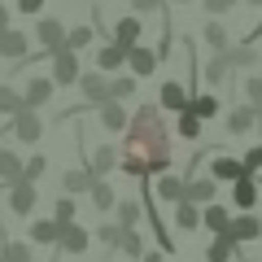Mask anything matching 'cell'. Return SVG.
Masks as SVG:
<instances>
[{
    "mask_svg": "<svg viewBox=\"0 0 262 262\" xmlns=\"http://www.w3.org/2000/svg\"><path fill=\"white\" fill-rule=\"evenodd\" d=\"M144 219V206H140V196H122L118 210H114V223L122 227V232H136V223Z\"/></svg>",
    "mask_w": 262,
    "mask_h": 262,
    "instance_id": "obj_22",
    "label": "cell"
},
{
    "mask_svg": "<svg viewBox=\"0 0 262 262\" xmlns=\"http://www.w3.org/2000/svg\"><path fill=\"white\" fill-rule=\"evenodd\" d=\"M227 75H232V66H227V57H223V53H210V61L201 66V79H206L210 88H219V83H227Z\"/></svg>",
    "mask_w": 262,
    "mask_h": 262,
    "instance_id": "obj_29",
    "label": "cell"
},
{
    "mask_svg": "<svg viewBox=\"0 0 262 262\" xmlns=\"http://www.w3.org/2000/svg\"><path fill=\"white\" fill-rule=\"evenodd\" d=\"M5 192H9V210H13V214H18V219H31V210H35V201H39L35 184H27V179H22V184L5 188Z\"/></svg>",
    "mask_w": 262,
    "mask_h": 262,
    "instance_id": "obj_12",
    "label": "cell"
},
{
    "mask_svg": "<svg viewBox=\"0 0 262 262\" xmlns=\"http://www.w3.org/2000/svg\"><path fill=\"white\" fill-rule=\"evenodd\" d=\"M44 9V0H18V13H39Z\"/></svg>",
    "mask_w": 262,
    "mask_h": 262,
    "instance_id": "obj_47",
    "label": "cell"
},
{
    "mask_svg": "<svg viewBox=\"0 0 262 262\" xmlns=\"http://www.w3.org/2000/svg\"><path fill=\"white\" fill-rule=\"evenodd\" d=\"M253 127H258V110L245 105V101H236L232 114L223 118V131H227V136H245V131H253Z\"/></svg>",
    "mask_w": 262,
    "mask_h": 262,
    "instance_id": "obj_11",
    "label": "cell"
},
{
    "mask_svg": "<svg viewBox=\"0 0 262 262\" xmlns=\"http://www.w3.org/2000/svg\"><path fill=\"white\" fill-rule=\"evenodd\" d=\"M92 184H96V175H92L88 166H79V170H66V175H61V192H66V196L92 192Z\"/></svg>",
    "mask_w": 262,
    "mask_h": 262,
    "instance_id": "obj_24",
    "label": "cell"
},
{
    "mask_svg": "<svg viewBox=\"0 0 262 262\" xmlns=\"http://www.w3.org/2000/svg\"><path fill=\"white\" fill-rule=\"evenodd\" d=\"M175 227H179V232H196V227H201V206L179 201V206H175Z\"/></svg>",
    "mask_w": 262,
    "mask_h": 262,
    "instance_id": "obj_33",
    "label": "cell"
},
{
    "mask_svg": "<svg viewBox=\"0 0 262 262\" xmlns=\"http://www.w3.org/2000/svg\"><path fill=\"white\" fill-rule=\"evenodd\" d=\"M0 258L5 262H31V241H5L0 236Z\"/></svg>",
    "mask_w": 262,
    "mask_h": 262,
    "instance_id": "obj_37",
    "label": "cell"
},
{
    "mask_svg": "<svg viewBox=\"0 0 262 262\" xmlns=\"http://www.w3.org/2000/svg\"><path fill=\"white\" fill-rule=\"evenodd\" d=\"M22 170H27V158L13 149H0V188H13L22 184Z\"/></svg>",
    "mask_w": 262,
    "mask_h": 262,
    "instance_id": "obj_19",
    "label": "cell"
},
{
    "mask_svg": "<svg viewBox=\"0 0 262 262\" xmlns=\"http://www.w3.org/2000/svg\"><path fill=\"white\" fill-rule=\"evenodd\" d=\"M118 249H122V258H131V262H140L144 253H149V249H144V236H140V232H122V245H118Z\"/></svg>",
    "mask_w": 262,
    "mask_h": 262,
    "instance_id": "obj_39",
    "label": "cell"
},
{
    "mask_svg": "<svg viewBox=\"0 0 262 262\" xmlns=\"http://www.w3.org/2000/svg\"><path fill=\"white\" fill-rule=\"evenodd\" d=\"M127 140H122V162L118 170L131 179H149V175H166L170 170V127L162 118V110L153 101L136 105L131 114V127L122 131Z\"/></svg>",
    "mask_w": 262,
    "mask_h": 262,
    "instance_id": "obj_1",
    "label": "cell"
},
{
    "mask_svg": "<svg viewBox=\"0 0 262 262\" xmlns=\"http://www.w3.org/2000/svg\"><path fill=\"white\" fill-rule=\"evenodd\" d=\"M241 5H262V0H241Z\"/></svg>",
    "mask_w": 262,
    "mask_h": 262,
    "instance_id": "obj_51",
    "label": "cell"
},
{
    "mask_svg": "<svg viewBox=\"0 0 262 262\" xmlns=\"http://www.w3.org/2000/svg\"><path fill=\"white\" fill-rule=\"evenodd\" d=\"M5 31H9V9L0 5V35H5Z\"/></svg>",
    "mask_w": 262,
    "mask_h": 262,
    "instance_id": "obj_49",
    "label": "cell"
},
{
    "mask_svg": "<svg viewBox=\"0 0 262 262\" xmlns=\"http://www.w3.org/2000/svg\"><path fill=\"white\" fill-rule=\"evenodd\" d=\"M192 105V92H188L179 79H162L158 83V110H170V114H184Z\"/></svg>",
    "mask_w": 262,
    "mask_h": 262,
    "instance_id": "obj_4",
    "label": "cell"
},
{
    "mask_svg": "<svg viewBox=\"0 0 262 262\" xmlns=\"http://www.w3.org/2000/svg\"><path fill=\"white\" fill-rule=\"evenodd\" d=\"M184 184H188L184 175H175V170H166V175H158V184H153V196H158L162 206H170V210H175L179 201H184Z\"/></svg>",
    "mask_w": 262,
    "mask_h": 262,
    "instance_id": "obj_10",
    "label": "cell"
},
{
    "mask_svg": "<svg viewBox=\"0 0 262 262\" xmlns=\"http://www.w3.org/2000/svg\"><path fill=\"white\" fill-rule=\"evenodd\" d=\"M61 241V223L57 219H31V245H53Z\"/></svg>",
    "mask_w": 262,
    "mask_h": 262,
    "instance_id": "obj_25",
    "label": "cell"
},
{
    "mask_svg": "<svg viewBox=\"0 0 262 262\" xmlns=\"http://www.w3.org/2000/svg\"><path fill=\"white\" fill-rule=\"evenodd\" d=\"M140 35H144V22L140 18H136V13H122V18L118 22H114V44H122V48H136V44H140Z\"/></svg>",
    "mask_w": 262,
    "mask_h": 262,
    "instance_id": "obj_14",
    "label": "cell"
},
{
    "mask_svg": "<svg viewBox=\"0 0 262 262\" xmlns=\"http://www.w3.org/2000/svg\"><path fill=\"white\" fill-rule=\"evenodd\" d=\"M258 136H262V114H258Z\"/></svg>",
    "mask_w": 262,
    "mask_h": 262,
    "instance_id": "obj_52",
    "label": "cell"
},
{
    "mask_svg": "<svg viewBox=\"0 0 262 262\" xmlns=\"http://www.w3.org/2000/svg\"><path fill=\"white\" fill-rule=\"evenodd\" d=\"M188 110H192V114H196V118H201V122H210V118H214V114H219V96H214V92H196Z\"/></svg>",
    "mask_w": 262,
    "mask_h": 262,
    "instance_id": "obj_36",
    "label": "cell"
},
{
    "mask_svg": "<svg viewBox=\"0 0 262 262\" xmlns=\"http://www.w3.org/2000/svg\"><path fill=\"white\" fill-rule=\"evenodd\" d=\"M258 236H262V219L258 214H236L232 227H227V241H236V245H249V241H258Z\"/></svg>",
    "mask_w": 262,
    "mask_h": 262,
    "instance_id": "obj_17",
    "label": "cell"
},
{
    "mask_svg": "<svg viewBox=\"0 0 262 262\" xmlns=\"http://www.w3.org/2000/svg\"><path fill=\"white\" fill-rule=\"evenodd\" d=\"M53 219H57V223H61V227H70V223H75V196H57V206H53Z\"/></svg>",
    "mask_w": 262,
    "mask_h": 262,
    "instance_id": "obj_41",
    "label": "cell"
},
{
    "mask_svg": "<svg viewBox=\"0 0 262 262\" xmlns=\"http://www.w3.org/2000/svg\"><path fill=\"white\" fill-rule=\"evenodd\" d=\"M206 175L214 179V184H227V188H232L236 179L245 175V166H241V158H232V153H219V149H214V162H210Z\"/></svg>",
    "mask_w": 262,
    "mask_h": 262,
    "instance_id": "obj_8",
    "label": "cell"
},
{
    "mask_svg": "<svg viewBox=\"0 0 262 262\" xmlns=\"http://www.w3.org/2000/svg\"><path fill=\"white\" fill-rule=\"evenodd\" d=\"M118 162H122V153H118V149H110V144H101V149L88 153V170H92L96 179H105L110 170H118Z\"/></svg>",
    "mask_w": 262,
    "mask_h": 262,
    "instance_id": "obj_21",
    "label": "cell"
},
{
    "mask_svg": "<svg viewBox=\"0 0 262 262\" xmlns=\"http://www.w3.org/2000/svg\"><path fill=\"white\" fill-rule=\"evenodd\" d=\"M201 39H206V48H210V53H227V48H232V35H227V27H223L219 18H210V22H206Z\"/></svg>",
    "mask_w": 262,
    "mask_h": 262,
    "instance_id": "obj_28",
    "label": "cell"
},
{
    "mask_svg": "<svg viewBox=\"0 0 262 262\" xmlns=\"http://www.w3.org/2000/svg\"><path fill=\"white\" fill-rule=\"evenodd\" d=\"M79 75H83L79 53H70V48H57V53H53V83H57V88H79Z\"/></svg>",
    "mask_w": 262,
    "mask_h": 262,
    "instance_id": "obj_2",
    "label": "cell"
},
{
    "mask_svg": "<svg viewBox=\"0 0 262 262\" xmlns=\"http://www.w3.org/2000/svg\"><path fill=\"white\" fill-rule=\"evenodd\" d=\"M22 110H27L22 105V92L13 83H0V118H18Z\"/></svg>",
    "mask_w": 262,
    "mask_h": 262,
    "instance_id": "obj_31",
    "label": "cell"
},
{
    "mask_svg": "<svg viewBox=\"0 0 262 262\" xmlns=\"http://www.w3.org/2000/svg\"><path fill=\"white\" fill-rule=\"evenodd\" d=\"M44 170H48L44 153H31V158H27V170H22V179H27V184H35V179L44 175Z\"/></svg>",
    "mask_w": 262,
    "mask_h": 262,
    "instance_id": "obj_43",
    "label": "cell"
},
{
    "mask_svg": "<svg viewBox=\"0 0 262 262\" xmlns=\"http://www.w3.org/2000/svg\"><path fill=\"white\" fill-rule=\"evenodd\" d=\"M258 196H262V184H258V175H249V170H245V175L232 184V206L241 210V214H253Z\"/></svg>",
    "mask_w": 262,
    "mask_h": 262,
    "instance_id": "obj_5",
    "label": "cell"
},
{
    "mask_svg": "<svg viewBox=\"0 0 262 262\" xmlns=\"http://www.w3.org/2000/svg\"><path fill=\"white\" fill-rule=\"evenodd\" d=\"M241 0H201V9L210 13V18H223V13H232Z\"/></svg>",
    "mask_w": 262,
    "mask_h": 262,
    "instance_id": "obj_44",
    "label": "cell"
},
{
    "mask_svg": "<svg viewBox=\"0 0 262 262\" xmlns=\"http://www.w3.org/2000/svg\"><path fill=\"white\" fill-rule=\"evenodd\" d=\"M158 53H149V48H144V44H136V48H131V53H127V70H131V75H136V79H149V75H158Z\"/></svg>",
    "mask_w": 262,
    "mask_h": 262,
    "instance_id": "obj_18",
    "label": "cell"
},
{
    "mask_svg": "<svg viewBox=\"0 0 262 262\" xmlns=\"http://www.w3.org/2000/svg\"><path fill=\"white\" fill-rule=\"evenodd\" d=\"M96 241H101V249H118L122 245V227L118 223H101L96 227Z\"/></svg>",
    "mask_w": 262,
    "mask_h": 262,
    "instance_id": "obj_40",
    "label": "cell"
},
{
    "mask_svg": "<svg viewBox=\"0 0 262 262\" xmlns=\"http://www.w3.org/2000/svg\"><path fill=\"white\" fill-rule=\"evenodd\" d=\"M0 262H5V258H0Z\"/></svg>",
    "mask_w": 262,
    "mask_h": 262,
    "instance_id": "obj_53",
    "label": "cell"
},
{
    "mask_svg": "<svg viewBox=\"0 0 262 262\" xmlns=\"http://www.w3.org/2000/svg\"><path fill=\"white\" fill-rule=\"evenodd\" d=\"M96 114H101V127H110V131H127V127H131L127 105H118V101H105Z\"/></svg>",
    "mask_w": 262,
    "mask_h": 262,
    "instance_id": "obj_26",
    "label": "cell"
},
{
    "mask_svg": "<svg viewBox=\"0 0 262 262\" xmlns=\"http://www.w3.org/2000/svg\"><path fill=\"white\" fill-rule=\"evenodd\" d=\"M241 166L249 170V175H258V170H262V144H253V149H245V158H241Z\"/></svg>",
    "mask_w": 262,
    "mask_h": 262,
    "instance_id": "obj_45",
    "label": "cell"
},
{
    "mask_svg": "<svg viewBox=\"0 0 262 262\" xmlns=\"http://www.w3.org/2000/svg\"><path fill=\"white\" fill-rule=\"evenodd\" d=\"M66 35H70V31H66V22H61V18H39V22H35V39L44 44V53H57V48H66Z\"/></svg>",
    "mask_w": 262,
    "mask_h": 262,
    "instance_id": "obj_9",
    "label": "cell"
},
{
    "mask_svg": "<svg viewBox=\"0 0 262 262\" xmlns=\"http://www.w3.org/2000/svg\"><path fill=\"white\" fill-rule=\"evenodd\" d=\"M166 5H192V0H166Z\"/></svg>",
    "mask_w": 262,
    "mask_h": 262,
    "instance_id": "obj_50",
    "label": "cell"
},
{
    "mask_svg": "<svg viewBox=\"0 0 262 262\" xmlns=\"http://www.w3.org/2000/svg\"><path fill=\"white\" fill-rule=\"evenodd\" d=\"M245 105H253V110L262 114V75H249V79H245Z\"/></svg>",
    "mask_w": 262,
    "mask_h": 262,
    "instance_id": "obj_42",
    "label": "cell"
},
{
    "mask_svg": "<svg viewBox=\"0 0 262 262\" xmlns=\"http://www.w3.org/2000/svg\"><path fill=\"white\" fill-rule=\"evenodd\" d=\"M166 9V0H131V13L140 18V13H162Z\"/></svg>",
    "mask_w": 262,
    "mask_h": 262,
    "instance_id": "obj_46",
    "label": "cell"
},
{
    "mask_svg": "<svg viewBox=\"0 0 262 262\" xmlns=\"http://www.w3.org/2000/svg\"><path fill=\"white\" fill-rule=\"evenodd\" d=\"M188 184H184V201H192V206H214V192H219V184L210 175H184Z\"/></svg>",
    "mask_w": 262,
    "mask_h": 262,
    "instance_id": "obj_7",
    "label": "cell"
},
{
    "mask_svg": "<svg viewBox=\"0 0 262 262\" xmlns=\"http://www.w3.org/2000/svg\"><path fill=\"white\" fill-rule=\"evenodd\" d=\"M79 92H83V105L101 110V105L110 101V75H101V70H83V75H79Z\"/></svg>",
    "mask_w": 262,
    "mask_h": 262,
    "instance_id": "obj_3",
    "label": "cell"
},
{
    "mask_svg": "<svg viewBox=\"0 0 262 262\" xmlns=\"http://www.w3.org/2000/svg\"><path fill=\"white\" fill-rule=\"evenodd\" d=\"M88 196H92V206L101 210V214H114V210H118V196H114V188L105 184V179H96V184H92V192H88Z\"/></svg>",
    "mask_w": 262,
    "mask_h": 262,
    "instance_id": "obj_32",
    "label": "cell"
},
{
    "mask_svg": "<svg viewBox=\"0 0 262 262\" xmlns=\"http://www.w3.org/2000/svg\"><path fill=\"white\" fill-rule=\"evenodd\" d=\"M88 249H92V232H88V227H79V223L61 227V241H57V253H88Z\"/></svg>",
    "mask_w": 262,
    "mask_h": 262,
    "instance_id": "obj_16",
    "label": "cell"
},
{
    "mask_svg": "<svg viewBox=\"0 0 262 262\" xmlns=\"http://www.w3.org/2000/svg\"><path fill=\"white\" fill-rule=\"evenodd\" d=\"M232 258H241V245L227 241V236H214L206 245V262H232Z\"/></svg>",
    "mask_w": 262,
    "mask_h": 262,
    "instance_id": "obj_30",
    "label": "cell"
},
{
    "mask_svg": "<svg viewBox=\"0 0 262 262\" xmlns=\"http://www.w3.org/2000/svg\"><path fill=\"white\" fill-rule=\"evenodd\" d=\"M127 53L131 48H122V44H101L96 48V70H101V75H114V70H122V66H127Z\"/></svg>",
    "mask_w": 262,
    "mask_h": 262,
    "instance_id": "obj_20",
    "label": "cell"
},
{
    "mask_svg": "<svg viewBox=\"0 0 262 262\" xmlns=\"http://www.w3.org/2000/svg\"><path fill=\"white\" fill-rule=\"evenodd\" d=\"M9 131L18 136L22 144H35L39 136H44V122H39V114H35V110H22L18 118H9Z\"/></svg>",
    "mask_w": 262,
    "mask_h": 262,
    "instance_id": "obj_13",
    "label": "cell"
},
{
    "mask_svg": "<svg viewBox=\"0 0 262 262\" xmlns=\"http://www.w3.org/2000/svg\"><path fill=\"white\" fill-rule=\"evenodd\" d=\"M175 131L184 136V140H201V131H206V122L196 118L192 110H184V114H175Z\"/></svg>",
    "mask_w": 262,
    "mask_h": 262,
    "instance_id": "obj_34",
    "label": "cell"
},
{
    "mask_svg": "<svg viewBox=\"0 0 262 262\" xmlns=\"http://www.w3.org/2000/svg\"><path fill=\"white\" fill-rule=\"evenodd\" d=\"M223 57H227V66H232V70H253V66L262 61V53H258L253 44H245V39H241V44H232Z\"/></svg>",
    "mask_w": 262,
    "mask_h": 262,
    "instance_id": "obj_23",
    "label": "cell"
},
{
    "mask_svg": "<svg viewBox=\"0 0 262 262\" xmlns=\"http://www.w3.org/2000/svg\"><path fill=\"white\" fill-rule=\"evenodd\" d=\"M92 39H96V27H92V22H88V27H70L66 48H70V53H83V48H92Z\"/></svg>",
    "mask_w": 262,
    "mask_h": 262,
    "instance_id": "obj_35",
    "label": "cell"
},
{
    "mask_svg": "<svg viewBox=\"0 0 262 262\" xmlns=\"http://www.w3.org/2000/svg\"><path fill=\"white\" fill-rule=\"evenodd\" d=\"M131 96H136V75H118V79H110V101L127 105Z\"/></svg>",
    "mask_w": 262,
    "mask_h": 262,
    "instance_id": "obj_38",
    "label": "cell"
},
{
    "mask_svg": "<svg viewBox=\"0 0 262 262\" xmlns=\"http://www.w3.org/2000/svg\"><path fill=\"white\" fill-rule=\"evenodd\" d=\"M0 57H5V61H22V57H31V35L9 27L5 35H0Z\"/></svg>",
    "mask_w": 262,
    "mask_h": 262,
    "instance_id": "obj_15",
    "label": "cell"
},
{
    "mask_svg": "<svg viewBox=\"0 0 262 262\" xmlns=\"http://www.w3.org/2000/svg\"><path fill=\"white\" fill-rule=\"evenodd\" d=\"M201 223H206V232L210 236H227V227H232V214H227V206H206L201 210Z\"/></svg>",
    "mask_w": 262,
    "mask_h": 262,
    "instance_id": "obj_27",
    "label": "cell"
},
{
    "mask_svg": "<svg viewBox=\"0 0 262 262\" xmlns=\"http://www.w3.org/2000/svg\"><path fill=\"white\" fill-rule=\"evenodd\" d=\"M140 262H166V253H162V249H149V253H144Z\"/></svg>",
    "mask_w": 262,
    "mask_h": 262,
    "instance_id": "obj_48",
    "label": "cell"
},
{
    "mask_svg": "<svg viewBox=\"0 0 262 262\" xmlns=\"http://www.w3.org/2000/svg\"><path fill=\"white\" fill-rule=\"evenodd\" d=\"M53 92H57V83H53V75H31V83L22 88V105L27 110H44L48 101H53Z\"/></svg>",
    "mask_w": 262,
    "mask_h": 262,
    "instance_id": "obj_6",
    "label": "cell"
}]
</instances>
